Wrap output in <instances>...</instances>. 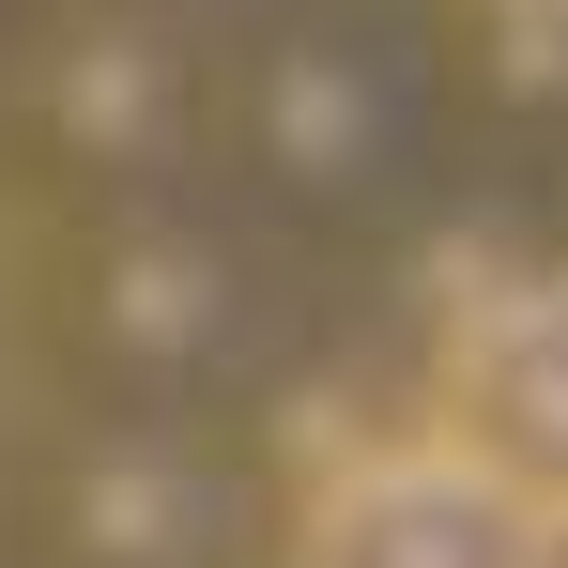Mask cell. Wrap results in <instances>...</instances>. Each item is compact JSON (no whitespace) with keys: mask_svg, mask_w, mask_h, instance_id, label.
Returning <instances> with one entry per match:
<instances>
[{"mask_svg":"<svg viewBox=\"0 0 568 568\" xmlns=\"http://www.w3.org/2000/svg\"><path fill=\"white\" fill-rule=\"evenodd\" d=\"M430 446L476 462L523 523L568 538V262L554 277H507L446 323V369H430Z\"/></svg>","mask_w":568,"mask_h":568,"instance_id":"obj_1","label":"cell"},{"mask_svg":"<svg viewBox=\"0 0 568 568\" xmlns=\"http://www.w3.org/2000/svg\"><path fill=\"white\" fill-rule=\"evenodd\" d=\"M292 568H568V538L523 523L476 462H446L415 430V446H354V462L307 491Z\"/></svg>","mask_w":568,"mask_h":568,"instance_id":"obj_2","label":"cell"},{"mask_svg":"<svg viewBox=\"0 0 568 568\" xmlns=\"http://www.w3.org/2000/svg\"><path fill=\"white\" fill-rule=\"evenodd\" d=\"M523 16H554V0H523Z\"/></svg>","mask_w":568,"mask_h":568,"instance_id":"obj_3","label":"cell"}]
</instances>
